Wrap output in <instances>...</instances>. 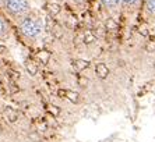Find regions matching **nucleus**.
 Returning <instances> with one entry per match:
<instances>
[{
	"label": "nucleus",
	"instance_id": "obj_7",
	"mask_svg": "<svg viewBox=\"0 0 155 142\" xmlns=\"http://www.w3.org/2000/svg\"><path fill=\"white\" fill-rule=\"evenodd\" d=\"M95 70H97V74L99 75V77H102V78H104V77H106V75H108V73H109L108 67H106L105 64H98Z\"/></svg>",
	"mask_w": 155,
	"mask_h": 142
},
{
	"label": "nucleus",
	"instance_id": "obj_2",
	"mask_svg": "<svg viewBox=\"0 0 155 142\" xmlns=\"http://www.w3.org/2000/svg\"><path fill=\"white\" fill-rule=\"evenodd\" d=\"M2 8L14 21H20L21 18L28 15L32 8L31 0H3L2 2Z\"/></svg>",
	"mask_w": 155,
	"mask_h": 142
},
{
	"label": "nucleus",
	"instance_id": "obj_1",
	"mask_svg": "<svg viewBox=\"0 0 155 142\" xmlns=\"http://www.w3.org/2000/svg\"><path fill=\"white\" fill-rule=\"evenodd\" d=\"M17 29L22 38L27 40H38L43 34V21L38 14L29 13L20 21H17Z\"/></svg>",
	"mask_w": 155,
	"mask_h": 142
},
{
	"label": "nucleus",
	"instance_id": "obj_5",
	"mask_svg": "<svg viewBox=\"0 0 155 142\" xmlns=\"http://www.w3.org/2000/svg\"><path fill=\"white\" fill-rule=\"evenodd\" d=\"M99 8L108 15L122 13V0H99Z\"/></svg>",
	"mask_w": 155,
	"mask_h": 142
},
{
	"label": "nucleus",
	"instance_id": "obj_6",
	"mask_svg": "<svg viewBox=\"0 0 155 142\" xmlns=\"http://www.w3.org/2000/svg\"><path fill=\"white\" fill-rule=\"evenodd\" d=\"M11 35V27L10 22L7 21V18L0 14V42L8 39Z\"/></svg>",
	"mask_w": 155,
	"mask_h": 142
},
{
	"label": "nucleus",
	"instance_id": "obj_4",
	"mask_svg": "<svg viewBox=\"0 0 155 142\" xmlns=\"http://www.w3.org/2000/svg\"><path fill=\"white\" fill-rule=\"evenodd\" d=\"M140 15L144 22L155 24V0H143Z\"/></svg>",
	"mask_w": 155,
	"mask_h": 142
},
{
	"label": "nucleus",
	"instance_id": "obj_3",
	"mask_svg": "<svg viewBox=\"0 0 155 142\" xmlns=\"http://www.w3.org/2000/svg\"><path fill=\"white\" fill-rule=\"evenodd\" d=\"M143 0H122V14L127 20H134L140 14Z\"/></svg>",
	"mask_w": 155,
	"mask_h": 142
},
{
	"label": "nucleus",
	"instance_id": "obj_8",
	"mask_svg": "<svg viewBox=\"0 0 155 142\" xmlns=\"http://www.w3.org/2000/svg\"><path fill=\"white\" fill-rule=\"evenodd\" d=\"M2 70H3V61H2V59H0V73H2Z\"/></svg>",
	"mask_w": 155,
	"mask_h": 142
}]
</instances>
